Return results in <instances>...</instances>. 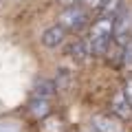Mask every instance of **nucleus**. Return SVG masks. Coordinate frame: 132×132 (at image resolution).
<instances>
[{"instance_id": "14", "label": "nucleus", "mask_w": 132, "mask_h": 132, "mask_svg": "<svg viewBox=\"0 0 132 132\" xmlns=\"http://www.w3.org/2000/svg\"><path fill=\"white\" fill-rule=\"evenodd\" d=\"M60 5H64V7H71V5H77V0H57Z\"/></svg>"}, {"instance_id": "8", "label": "nucleus", "mask_w": 132, "mask_h": 132, "mask_svg": "<svg viewBox=\"0 0 132 132\" xmlns=\"http://www.w3.org/2000/svg\"><path fill=\"white\" fill-rule=\"evenodd\" d=\"M68 53H71L73 57H75V60H86V57H88V53H90V44H88V40H77L75 44H71V48H68Z\"/></svg>"}, {"instance_id": "3", "label": "nucleus", "mask_w": 132, "mask_h": 132, "mask_svg": "<svg viewBox=\"0 0 132 132\" xmlns=\"http://www.w3.org/2000/svg\"><path fill=\"white\" fill-rule=\"evenodd\" d=\"M86 7H79V5H71L66 7L64 11L60 13V24L66 29H79L81 24L86 22Z\"/></svg>"}, {"instance_id": "2", "label": "nucleus", "mask_w": 132, "mask_h": 132, "mask_svg": "<svg viewBox=\"0 0 132 132\" xmlns=\"http://www.w3.org/2000/svg\"><path fill=\"white\" fill-rule=\"evenodd\" d=\"M112 40L117 44H121V46H126L132 40V9L130 7H121V11L114 15Z\"/></svg>"}, {"instance_id": "7", "label": "nucleus", "mask_w": 132, "mask_h": 132, "mask_svg": "<svg viewBox=\"0 0 132 132\" xmlns=\"http://www.w3.org/2000/svg\"><path fill=\"white\" fill-rule=\"evenodd\" d=\"M29 112L35 119H42L51 112V99L46 97H31V104H29Z\"/></svg>"}, {"instance_id": "6", "label": "nucleus", "mask_w": 132, "mask_h": 132, "mask_svg": "<svg viewBox=\"0 0 132 132\" xmlns=\"http://www.w3.org/2000/svg\"><path fill=\"white\" fill-rule=\"evenodd\" d=\"M112 110H114V114H117L119 119H128L132 114V101L126 95V90H119L112 97Z\"/></svg>"}, {"instance_id": "12", "label": "nucleus", "mask_w": 132, "mask_h": 132, "mask_svg": "<svg viewBox=\"0 0 132 132\" xmlns=\"http://www.w3.org/2000/svg\"><path fill=\"white\" fill-rule=\"evenodd\" d=\"M0 132H20V126L13 121H0Z\"/></svg>"}, {"instance_id": "5", "label": "nucleus", "mask_w": 132, "mask_h": 132, "mask_svg": "<svg viewBox=\"0 0 132 132\" xmlns=\"http://www.w3.org/2000/svg\"><path fill=\"white\" fill-rule=\"evenodd\" d=\"M93 126L97 132H121V119L110 117V114H97L93 119Z\"/></svg>"}, {"instance_id": "13", "label": "nucleus", "mask_w": 132, "mask_h": 132, "mask_svg": "<svg viewBox=\"0 0 132 132\" xmlns=\"http://www.w3.org/2000/svg\"><path fill=\"white\" fill-rule=\"evenodd\" d=\"M84 2L86 9H101V5H104L106 0H81Z\"/></svg>"}, {"instance_id": "11", "label": "nucleus", "mask_w": 132, "mask_h": 132, "mask_svg": "<svg viewBox=\"0 0 132 132\" xmlns=\"http://www.w3.org/2000/svg\"><path fill=\"white\" fill-rule=\"evenodd\" d=\"M123 64H126L128 68L132 71V40L126 44V46H123Z\"/></svg>"}, {"instance_id": "9", "label": "nucleus", "mask_w": 132, "mask_h": 132, "mask_svg": "<svg viewBox=\"0 0 132 132\" xmlns=\"http://www.w3.org/2000/svg\"><path fill=\"white\" fill-rule=\"evenodd\" d=\"M53 93H55V84H53V81H40V84L35 86V90H33V97H46V99H51Z\"/></svg>"}, {"instance_id": "15", "label": "nucleus", "mask_w": 132, "mask_h": 132, "mask_svg": "<svg viewBox=\"0 0 132 132\" xmlns=\"http://www.w3.org/2000/svg\"><path fill=\"white\" fill-rule=\"evenodd\" d=\"M126 95L130 97V101H132V79L128 81V88H126Z\"/></svg>"}, {"instance_id": "1", "label": "nucleus", "mask_w": 132, "mask_h": 132, "mask_svg": "<svg viewBox=\"0 0 132 132\" xmlns=\"http://www.w3.org/2000/svg\"><path fill=\"white\" fill-rule=\"evenodd\" d=\"M112 31H114V18L112 15H101L90 27L88 44H90V53L93 55H104V53H108V46L112 42Z\"/></svg>"}, {"instance_id": "4", "label": "nucleus", "mask_w": 132, "mask_h": 132, "mask_svg": "<svg viewBox=\"0 0 132 132\" xmlns=\"http://www.w3.org/2000/svg\"><path fill=\"white\" fill-rule=\"evenodd\" d=\"M66 31H68V29L62 27V24L48 27L46 31L42 33V44H44L46 48H55V46H60V44L66 40Z\"/></svg>"}, {"instance_id": "10", "label": "nucleus", "mask_w": 132, "mask_h": 132, "mask_svg": "<svg viewBox=\"0 0 132 132\" xmlns=\"http://www.w3.org/2000/svg\"><path fill=\"white\" fill-rule=\"evenodd\" d=\"M123 7V0H106L104 5H101V15H117Z\"/></svg>"}]
</instances>
